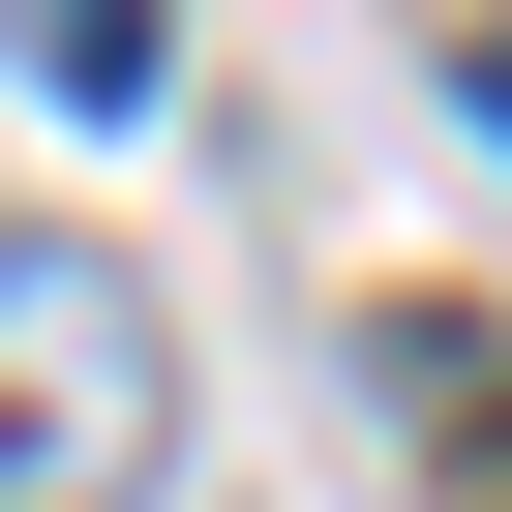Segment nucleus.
I'll return each mask as SVG.
<instances>
[{
  "label": "nucleus",
  "instance_id": "f257e3e1",
  "mask_svg": "<svg viewBox=\"0 0 512 512\" xmlns=\"http://www.w3.org/2000/svg\"><path fill=\"white\" fill-rule=\"evenodd\" d=\"M181 482V332L121 241H0V512H151Z\"/></svg>",
  "mask_w": 512,
  "mask_h": 512
},
{
  "label": "nucleus",
  "instance_id": "f03ea898",
  "mask_svg": "<svg viewBox=\"0 0 512 512\" xmlns=\"http://www.w3.org/2000/svg\"><path fill=\"white\" fill-rule=\"evenodd\" d=\"M362 392L422 422V482H452V512H512V362H482L452 302H392V332H362Z\"/></svg>",
  "mask_w": 512,
  "mask_h": 512
},
{
  "label": "nucleus",
  "instance_id": "7ed1b4c3",
  "mask_svg": "<svg viewBox=\"0 0 512 512\" xmlns=\"http://www.w3.org/2000/svg\"><path fill=\"white\" fill-rule=\"evenodd\" d=\"M0 61H31L61 121H151V61H181V31H151V0H0Z\"/></svg>",
  "mask_w": 512,
  "mask_h": 512
},
{
  "label": "nucleus",
  "instance_id": "20e7f679",
  "mask_svg": "<svg viewBox=\"0 0 512 512\" xmlns=\"http://www.w3.org/2000/svg\"><path fill=\"white\" fill-rule=\"evenodd\" d=\"M452 91H482V151H512V31H452Z\"/></svg>",
  "mask_w": 512,
  "mask_h": 512
}]
</instances>
